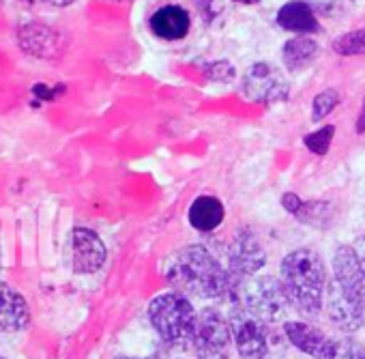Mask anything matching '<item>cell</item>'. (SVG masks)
<instances>
[{"label":"cell","instance_id":"obj_2","mask_svg":"<svg viewBox=\"0 0 365 359\" xmlns=\"http://www.w3.org/2000/svg\"><path fill=\"white\" fill-rule=\"evenodd\" d=\"M282 284L290 305L303 316H318L327 297V269L320 254L312 248H299L282 261Z\"/></svg>","mask_w":365,"mask_h":359},{"label":"cell","instance_id":"obj_8","mask_svg":"<svg viewBox=\"0 0 365 359\" xmlns=\"http://www.w3.org/2000/svg\"><path fill=\"white\" fill-rule=\"evenodd\" d=\"M264 263H267V254L262 243L256 239L254 233L241 231L228 248V271L232 280L241 286L245 280L258 275Z\"/></svg>","mask_w":365,"mask_h":359},{"label":"cell","instance_id":"obj_14","mask_svg":"<svg viewBox=\"0 0 365 359\" xmlns=\"http://www.w3.org/2000/svg\"><path fill=\"white\" fill-rule=\"evenodd\" d=\"M31 325V308L24 297L0 280V331L20 333Z\"/></svg>","mask_w":365,"mask_h":359},{"label":"cell","instance_id":"obj_7","mask_svg":"<svg viewBox=\"0 0 365 359\" xmlns=\"http://www.w3.org/2000/svg\"><path fill=\"white\" fill-rule=\"evenodd\" d=\"M235 348L241 359H267L271 350V338L267 325L243 312L241 308L230 316Z\"/></svg>","mask_w":365,"mask_h":359},{"label":"cell","instance_id":"obj_15","mask_svg":"<svg viewBox=\"0 0 365 359\" xmlns=\"http://www.w3.org/2000/svg\"><path fill=\"white\" fill-rule=\"evenodd\" d=\"M275 22L284 29V31H290L294 35H314L320 31V20L314 11V7L309 3H303V0H290L286 3L277 16H275Z\"/></svg>","mask_w":365,"mask_h":359},{"label":"cell","instance_id":"obj_6","mask_svg":"<svg viewBox=\"0 0 365 359\" xmlns=\"http://www.w3.org/2000/svg\"><path fill=\"white\" fill-rule=\"evenodd\" d=\"M243 93L256 103H277L290 97V80L282 67L269 61L254 63L243 74Z\"/></svg>","mask_w":365,"mask_h":359},{"label":"cell","instance_id":"obj_1","mask_svg":"<svg viewBox=\"0 0 365 359\" xmlns=\"http://www.w3.org/2000/svg\"><path fill=\"white\" fill-rule=\"evenodd\" d=\"M165 280L172 290L198 299H226L239 295V284L232 280L215 254L205 246L180 248L165 263Z\"/></svg>","mask_w":365,"mask_h":359},{"label":"cell","instance_id":"obj_29","mask_svg":"<svg viewBox=\"0 0 365 359\" xmlns=\"http://www.w3.org/2000/svg\"><path fill=\"white\" fill-rule=\"evenodd\" d=\"M114 359H159L157 355H153V357H129V355H118V357H114Z\"/></svg>","mask_w":365,"mask_h":359},{"label":"cell","instance_id":"obj_13","mask_svg":"<svg viewBox=\"0 0 365 359\" xmlns=\"http://www.w3.org/2000/svg\"><path fill=\"white\" fill-rule=\"evenodd\" d=\"M148 31L161 41H180L192 31V16L180 5H163L155 9L148 18Z\"/></svg>","mask_w":365,"mask_h":359},{"label":"cell","instance_id":"obj_24","mask_svg":"<svg viewBox=\"0 0 365 359\" xmlns=\"http://www.w3.org/2000/svg\"><path fill=\"white\" fill-rule=\"evenodd\" d=\"M20 3L29 5V7H52V9H63L73 5L76 0H20Z\"/></svg>","mask_w":365,"mask_h":359},{"label":"cell","instance_id":"obj_23","mask_svg":"<svg viewBox=\"0 0 365 359\" xmlns=\"http://www.w3.org/2000/svg\"><path fill=\"white\" fill-rule=\"evenodd\" d=\"M335 359H365V346L352 338H341L337 340Z\"/></svg>","mask_w":365,"mask_h":359},{"label":"cell","instance_id":"obj_22","mask_svg":"<svg viewBox=\"0 0 365 359\" xmlns=\"http://www.w3.org/2000/svg\"><path fill=\"white\" fill-rule=\"evenodd\" d=\"M205 76L209 80H215V82H232L237 78V69L230 61L226 59H220V61H211L209 65L202 67Z\"/></svg>","mask_w":365,"mask_h":359},{"label":"cell","instance_id":"obj_11","mask_svg":"<svg viewBox=\"0 0 365 359\" xmlns=\"http://www.w3.org/2000/svg\"><path fill=\"white\" fill-rule=\"evenodd\" d=\"M18 46L33 59L50 61L63 52V37L41 22H24L18 29Z\"/></svg>","mask_w":365,"mask_h":359},{"label":"cell","instance_id":"obj_27","mask_svg":"<svg viewBox=\"0 0 365 359\" xmlns=\"http://www.w3.org/2000/svg\"><path fill=\"white\" fill-rule=\"evenodd\" d=\"M352 252H354V256H356L359 265H361V267H363V271H365V235H363V237H359V239L352 243Z\"/></svg>","mask_w":365,"mask_h":359},{"label":"cell","instance_id":"obj_25","mask_svg":"<svg viewBox=\"0 0 365 359\" xmlns=\"http://www.w3.org/2000/svg\"><path fill=\"white\" fill-rule=\"evenodd\" d=\"M282 207H284L290 216H297V213H299V209L303 207V201H301V196H299V194L288 192V194H284V196H282Z\"/></svg>","mask_w":365,"mask_h":359},{"label":"cell","instance_id":"obj_9","mask_svg":"<svg viewBox=\"0 0 365 359\" xmlns=\"http://www.w3.org/2000/svg\"><path fill=\"white\" fill-rule=\"evenodd\" d=\"M284 335L288 342L307 357L314 359H335L337 338H331L322 329L305 320H284Z\"/></svg>","mask_w":365,"mask_h":359},{"label":"cell","instance_id":"obj_4","mask_svg":"<svg viewBox=\"0 0 365 359\" xmlns=\"http://www.w3.org/2000/svg\"><path fill=\"white\" fill-rule=\"evenodd\" d=\"M237 299L243 312L264 325L279 323L290 308V299L282 280H275L273 275H254L245 280L239 286Z\"/></svg>","mask_w":365,"mask_h":359},{"label":"cell","instance_id":"obj_5","mask_svg":"<svg viewBox=\"0 0 365 359\" xmlns=\"http://www.w3.org/2000/svg\"><path fill=\"white\" fill-rule=\"evenodd\" d=\"M190 344L198 359H228L235 344L230 318H226L217 308L200 310Z\"/></svg>","mask_w":365,"mask_h":359},{"label":"cell","instance_id":"obj_20","mask_svg":"<svg viewBox=\"0 0 365 359\" xmlns=\"http://www.w3.org/2000/svg\"><path fill=\"white\" fill-rule=\"evenodd\" d=\"M339 101H341L339 91H335V89L320 91V93L314 97V101H312V121L318 123V121L327 118V116L339 106Z\"/></svg>","mask_w":365,"mask_h":359},{"label":"cell","instance_id":"obj_26","mask_svg":"<svg viewBox=\"0 0 365 359\" xmlns=\"http://www.w3.org/2000/svg\"><path fill=\"white\" fill-rule=\"evenodd\" d=\"M65 91V86H56V89H50V86H43V84H37L35 89H33V93L39 97V99H46V101H50V99H54V97H58L61 93Z\"/></svg>","mask_w":365,"mask_h":359},{"label":"cell","instance_id":"obj_21","mask_svg":"<svg viewBox=\"0 0 365 359\" xmlns=\"http://www.w3.org/2000/svg\"><path fill=\"white\" fill-rule=\"evenodd\" d=\"M333 136H335V127L333 125H324L312 133H307L303 138L307 151H312L314 155H327L329 148H331V142H333Z\"/></svg>","mask_w":365,"mask_h":359},{"label":"cell","instance_id":"obj_31","mask_svg":"<svg viewBox=\"0 0 365 359\" xmlns=\"http://www.w3.org/2000/svg\"><path fill=\"white\" fill-rule=\"evenodd\" d=\"M0 359H7V357H0Z\"/></svg>","mask_w":365,"mask_h":359},{"label":"cell","instance_id":"obj_17","mask_svg":"<svg viewBox=\"0 0 365 359\" xmlns=\"http://www.w3.org/2000/svg\"><path fill=\"white\" fill-rule=\"evenodd\" d=\"M318 52H320V46L314 37L297 35L286 41V46L282 50V61L290 74H299L316 61Z\"/></svg>","mask_w":365,"mask_h":359},{"label":"cell","instance_id":"obj_19","mask_svg":"<svg viewBox=\"0 0 365 359\" xmlns=\"http://www.w3.org/2000/svg\"><path fill=\"white\" fill-rule=\"evenodd\" d=\"M333 52L339 56H363L365 54V29L344 33L335 37Z\"/></svg>","mask_w":365,"mask_h":359},{"label":"cell","instance_id":"obj_3","mask_svg":"<svg viewBox=\"0 0 365 359\" xmlns=\"http://www.w3.org/2000/svg\"><path fill=\"white\" fill-rule=\"evenodd\" d=\"M196 316L198 312L190 297L176 290L161 293L148 303V320L157 335L170 346H182L192 342Z\"/></svg>","mask_w":365,"mask_h":359},{"label":"cell","instance_id":"obj_12","mask_svg":"<svg viewBox=\"0 0 365 359\" xmlns=\"http://www.w3.org/2000/svg\"><path fill=\"white\" fill-rule=\"evenodd\" d=\"M108 258L101 237L91 228H76L71 235V263L73 271L88 275L97 273Z\"/></svg>","mask_w":365,"mask_h":359},{"label":"cell","instance_id":"obj_30","mask_svg":"<svg viewBox=\"0 0 365 359\" xmlns=\"http://www.w3.org/2000/svg\"><path fill=\"white\" fill-rule=\"evenodd\" d=\"M235 3H241V5H256L260 0H235Z\"/></svg>","mask_w":365,"mask_h":359},{"label":"cell","instance_id":"obj_18","mask_svg":"<svg viewBox=\"0 0 365 359\" xmlns=\"http://www.w3.org/2000/svg\"><path fill=\"white\" fill-rule=\"evenodd\" d=\"M331 207L329 203H322V201H309L305 203L303 201V207L299 209V213L294 216L297 220H301L303 224H309L314 228H324L331 220Z\"/></svg>","mask_w":365,"mask_h":359},{"label":"cell","instance_id":"obj_16","mask_svg":"<svg viewBox=\"0 0 365 359\" xmlns=\"http://www.w3.org/2000/svg\"><path fill=\"white\" fill-rule=\"evenodd\" d=\"M226 218V209L222 205V201H217L215 196H198L190 211H187V220L190 224L198 231V233H213L222 226Z\"/></svg>","mask_w":365,"mask_h":359},{"label":"cell","instance_id":"obj_28","mask_svg":"<svg viewBox=\"0 0 365 359\" xmlns=\"http://www.w3.org/2000/svg\"><path fill=\"white\" fill-rule=\"evenodd\" d=\"M356 133H365V97L361 101V110L356 116Z\"/></svg>","mask_w":365,"mask_h":359},{"label":"cell","instance_id":"obj_10","mask_svg":"<svg viewBox=\"0 0 365 359\" xmlns=\"http://www.w3.org/2000/svg\"><path fill=\"white\" fill-rule=\"evenodd\" d=\"M331 282L354 303L365 308V271L359 265L352 246H339L333 254V278Z\"/></svg>","mask_w":365,"mask_h":359}]
</instances>
